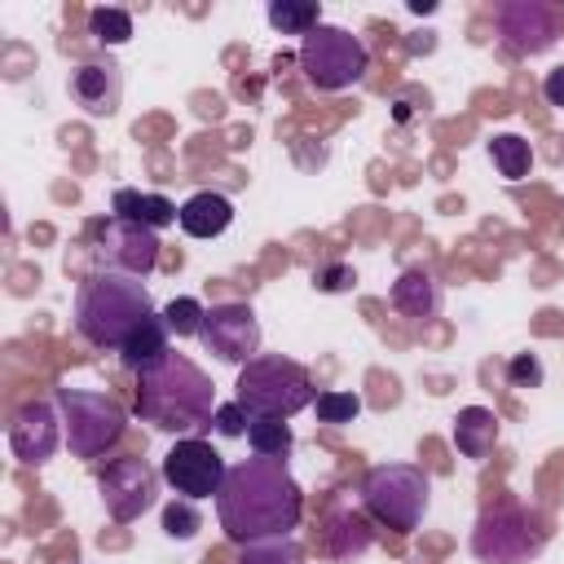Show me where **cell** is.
<instances>
[{"instance_id":"cell-24","label":"cell","mask_w":564,"mask_h":564,"mask_svg":"<svg viewBox=\"0 0 564 564\" xmlns=\"http://www.w3.org/2000/svg\"><path fill=\"white\" fill-rule=\"evenodd\" d=\"M238 564H304V546H300L291 533L256 538V542H242Z\"/></svg>"},{"instance_id":"cell-23","label":"cell","mask_w":564,"mask_h":564,"mask_svg":"<svg viewBox=\"0 0 564 564\" xmlns=\"http://www.w3.org/2000/svg\"><path fill=\"white\" fill-rule=\"evenodd\" d=\"M247 445H251L256 458H286L291 445H295V436H291L286 419H251V427H247Z\"/></svg>"},{"instance_id":"cell-28","label":"cell","mask_w":564,"mask_h":564,"mask_svg":"<svg viewBox=\"0 0 564 564\" xmlns=\"http://www.w3.org/2000/svg\"><path fill=\"white\" fill-rule=\"evenodd\" d=\"M313 405H317V419L322 423H352L361 414V397L357 392H335V388L330 392H317Z\"/></svg>"},{"instance_id":"cell-22","label":"cell","mask_w":564,"mask_h":564,"mask_svg":"<svg viewBox=\"0 0 564 564\" xmlns=\"http://www.w3.org/2000/svg\"><path fill=\"white\" fill-rule=\"evenodd\" d=\"M264 18H269V26L282 31V35H308V31L322 26V13H317L313 0H273Z\"/></svg>"},{"instance_id":"cell-29","label":"cell","mask_w":564,"mask_h":564,"mask_svg":"<svg viewBox=\"0 0 564 564\" xmlns=\"http://www.w3.org/2000/svg\"><path fill=\"white\" fill-rule=\"evenodd\" d=\"M198 524H203V516L194 511V502L189 498H181V502H172V507H163V533L167 538H194L198 533Z\"/></svg>"},{"instance_id":"cell-8","label":"cell","mask_w":564,"mask_h":564,"mask_svg":"<svg viewBox=\"0 0 564 564\" xmlns=\"http://www.w3.org/2000/svg\"><path fill=\"white\" fill-rule=\"evenodd\" d=\"M542 542H546L542 529L516 502H498V507L480 511V520L471 529V555L480 564H529L542 551Z\"/></svg>"},{"instance_id":"cell-19","label":"cell","mask_w":564,"mask_h":564,"mask_svg":"<svg viewBox=\"0 0 564 564\" xmlns=\"http://www.w3.org/2000/svg\"><path fill=\"white\" fill-rule=\"evenodd\" d=\"M167 335H172V330L163 326V313H150V317H145V322L123 339V348H119L123 366H128V370H137V375H141V370H150V366H159V361L172 352V348H167Z\"/></svg>"},{"instance_id":"cell-1","label":"cell","mask_w":564,"mask_h":564,"mask_svg":"<svg viewBox=\"0 0 564 564\" xmlns=\"http://www.w3.org/2000/svg\"><path fill=\"white\" fill-rule=\"evenodd\" d=\"M304 494L291 480L282 458H247L229 467L220 494H216V516L220 529L234 542H256V538H278L300 524Z\"/></svg>"},{"instance_id":"cell-16","label":"cell","mask_w":564,"mask_h":564,"mask_svg":"<svg viewBox=\"0 0 564 564\" xmlns=\"http://www.w3.org/2000/svg\"><path fill=\"white\" fill-rule=\"evenodd\" d=\"M388 300H392V308H397L401 317L427 322V317L441 313V282H436L423 264H414V269H401V278L392 282Z\"/></svg>"},{"instance_id":"cell-5","label":"cell","mask_w":564,"mask_h":564,"mask_svg":"<svg viewBox=\"0 0 564 564\" xmlns=\"http://www.w3.org/2000/svg\"><path fill=\"white\" fill-rule=\"evenodd\" d=\"M361 502L379 524H388L397 533H410L427 516L432 476L423 467H414V463H379L361 480Z\"/></svg>"},{"instance_id":"cell-31","label":"cell","mask_w":564,"mask_h":564,"mask_svg":"<svg viewBox=\"0 0 564 564\" xmlns=\"http://www.w3.org/2000/svg\"><path fill=\"white\" fill-rule=\"evenodd\" d=\"M352 282H357V273H352L348 264H339V260L313 269V286H317V291H330V295H335V291H348Z\"/></svg>"},{"instance_id":"cell-10","label":"cell","mask_w":564,"mask_h":564,"mask_svg":"<svg viewBox=\"0 0 564 564\" xmlns=\"http://www.w3.org/2000/svg\"><path fill=\"white\" fill-rule=\"evenodd\" d=\"M97 489H101L106 516L119 520V524H128V520H137V516H145V511L154 507L159 471H154L145 458H137V454L110 458V463L101 467V476H97Z\"/></svg>"},{"instance_id":"cell-33","label":"cell","mask_w":564,"mask_h":564,"mask_svg":"<svg viewBox=\"0 0 564 564\" xmlns=\"http://www.w3.org/2000/svg\"><path fill=\"white\" fill-rule=\"evenodd\" d=\"M542 97H546V106L564 110V66H555V70L542 75Z\"/></svg>"},{"instance_id":"cell-30","label":"cell","mask_w":564,"mask_h":564,"mask_svg":"<svg viewBox=\"0 0 564 564\" xmlns=\"http://www.w3.org/2000/svg\"><path fill=\"white\" fill-rule=\"evenodd\" d=\"M542 383V361L533 352H516L507 361V388H538Z\"/></svg>"},{"instance_id":"cell-21","label":"cell","mask_w":564,"mask_h":564,"mask_svg":"<svg viewBox=\"0 0 564 564\" xmlns=\"http://www.w3.org/2000/svg\"><path fill=\"white\" fill-rule=\"evenodd\" d=\"M366 546H370V529H366L361 516H352V511H330L326 516V524H322V551L330 560H352Z\"/></svg>"},{"instance_id":"cell-13","label":"cell","mask_w":564,"mask_h":564,"mask_svg":"<svg viewBox=\"0 0 564 564\" xmlns=\"http://www.w3.org/2000/svg\"><path fill=\"white\" fill-rule=\"evenodd\" d=\"M498 35L516 57H538L555 44L560 18H555V9H546L538 0H507V4H498Z\"/></svg>"},{"instance_id":"cell-6","label":"cell","mask_w":564,"mask_h":564,"mask_svg":"<svg viewBox=\"0 0 564 564\" xmlns=\"http://www.w3.org/2000/svg\"><path fill=\"white\" fill-rule=\"evenodd\" d=\"M57 410H62V427H66V445L75 458H97L106 454L123 427L128 414L115 397L106 392H88V388H57Z\"/></svg>"},{"instance_id":"cell-25","label":"cell","mask_w":564,"mask_h":564,"mask_svg":"<svg viewBox=\"0 0 564 564\" xmlns=\"http://www.w3.org/2000/svg\"><path fill=\"white\" fill-rule=\"evenodd\" d=\"M489 159H494V167H498L507 181H520V176H529V167H533V150H529V141L516 137V132L494 137V141H489Z\"/></svg>"},{"instance_id":"cell-32","label":"cell","mask_w":564,"mask_h":564,"mask_svg":"<svg viewBox=\"0 0 564 564\" xmlns=\"http://www.w3.org/2000/svg\"><path fill=\"white\" fill-rule=\"evenodd\" d=\"M216 432L220 436H247V427H251V414L238 405V401H229V405H216Z\"/></svg>"},{"instance_id":"cell-3","label":"cell","mask_w":564,"mask_h":564,"mask_svg":"<svg viewBox=\"0 0 564 564\" xmlns=\"http://www.w3.org/2000/svg\"><path fill=\"white\" fill-rule=\"evenodd\" d=\"M154 313L141 278L97 269L75 295V330L97 348H123V339Z\"/></svg>"},{"instance_id":"cell-9","label":"cell","mask_w":564,"mask_h":564,"mask_svg":"<svg viewBox=\"0 0 564 564\" xmlns=\"http://www.w3.org/2000/svg\"><path fill=\"white\" fill-rule=\"evenodd\" d=\"M159 476H163L181 498L198 502V498L220 494V485H225L229 467H225V458L212 449V441H203V436H181V441L163 454Z\"/></svg>"},{"instance_id":"cell-15","label":"cell","mask_w":564,"mask_h":564,"mask_svg":"<svg viewBox=\"0 0 564 564\" xmlns=\"http://www.w3.org/2000/svg\"><path fill=\"white\" fill-rule=\"evenodd\" d=\"M70 97L84 115L93 119H110L119 110V97H123V75L110 57H97V62H84L79 70H70Z\"/></svg>"},{"instance_id":"cell-2","label":"cell","mask_w":564,"mask_h":564,"mask_svg":"<svg viewBox=\"0 0 564 564\" xmlns=\"http://www.w3.org/2000/svg\"><path fill=\"white\" fill-rule=\"evenodd\" d=\"M137 414L159 432H194L216 419V383L181 352L137 375Z\"/></svg>"},{"instance_id":"cell-12","label":"cell","mask_w":564,"mask_h":564,"mask_svg":"<svg viewBox=\"0 0 564 564\" xmlns=\"http://www.w3.org/2000/svg\"><path fill=\"white\" fill-rule=\"evenodd\" d=\"M97 264L106 273H128V278H145L159 264V229L110 216L97 234Z\"/></svg>"},{"instance_id":"cell-4","label":"cell","mask_w":564,"mask_h":564,"mask_svg":"<svg viewBox=\"0 0 564 564\" xmlns=\"http://www.w3.org/2000/svg\"><path fill=\"white\" fill-rule=\"evenodd\" d=\"M234 401L251 419H291L304 405H313L317 392H313V379L300 361H291L282 352H260L238 370Z\"/></svg>"},{"instance_id":"cell-20","label":"cell","mask_w":564,"mask_h":564,"mask_svg":"<svg viewBox=\"0 0 564 564\" xmlns=\"http://www.w3.org/2000/svg\"><path fill=\"white\" fill-rule=\"evenodd\" d=\"M110 207H115V216L137 220V225H150V229L176 225V216H181V207H176V203H167L163 194H141V189H115Z\"/></svg>"},{"instance_id":"cell-26","label":"cell","mask_w":564,"mask_h":564,"mask_svg":"<svg viewBox=\"0 0 564 564\" xmlns=\"http://www.w3.org/2000/svg\"><path fill=\"white\" fill-rule=\"evenodd\" d=\"M88 31H93V40H97V44H123V40L132 35V18H128L123 9L97 4V9L88 13Z\"/></svg>"},{"instance_id":"cell-14","label":"cell","mask_w":564,"mask_h":564,"mask_svg":"<svg viewBox=\"0 0 564 564\" xmlns=\"http://www.w3.org/2000/svg\"><path fill=\"white\" fill-rule=\"evenodd\" d=\"M62 436H66V427H62V419H57V410L48 401H26L9 419V449L31 467L48 463L57 454Z\"/></svg>"},{"instance_id":"cell-17","label":"cell","mask_w":564,"mask_h":564,"mask_svg":"<svg viewBox=\"0 0 564 564\" xmlns=\"http://www.w3.org/2000/svg\"><path fill=\"white\" fill-rule=\"evenodd\" d=\"M229 220H234V203H229L225 194H216V189L189 194V198L181 203V216H176V225H181L189 238H216V234L229 229Z\"/></svg>"},{"instance_id":"cell-7","label":"cell","mask_w":564,"mask_h":564,"mask_svg":"<svg viewBox=\"0 0 564 564\" xmlns=\"http://www.w3.org/2000/svg\"><path fill=\"white\" fill-rule=\"evenodd\" d=\"M370 66V53L361 44V35L344 31V26H330L322 22L317 31H308L300 40V70L313 88L322 93H339V88H352Z\"/></svg>"},{"instance_id":"cell-27","label":"cell","mask_w":564,"mask_h":564,"mask_svg":"<svg viewBox=\"0 0 564 564\" xmlns=\"http://www.w3.org/2000/svg\"><path fill=\"white\" fill-rule=\"evenodd\" d=\"M203 304L194 300V295H181V300H172L167 308H163V326L181 339V335H198V326H203Z\"/></svg>"},{"instance_id":"cell-11","label":"cell","mask_w":564,"mask_h":564,"mask_svg":"<svg viewBox=\"0 0 564 564\" xmlns=\"http://www.w3.org/2000/svg\"><path fill=\"white\" fill-rule=\"evenodd\" d=\"M198 344L207 352H216L220 361H229V366H247L251 357H260V322H256L251 304H238V300L212 304L203 313Z\"/></svg>"},{"instance_id":"cell-18","label":"cell","mask_w":564,"mask_h":564,"mask_svg":"<svg viewBox=\"0 0 564 564\" xmlns=\"http://www.w3.org/2000/svg\"><path fill=\"white\" fill-rule=\"evenodd\" d=\"M454 445H458V454L471 458V463L489 458L494 445H498V414L485 410V405L458 410V419H454Z\"/></svg>"}]
</instances>
